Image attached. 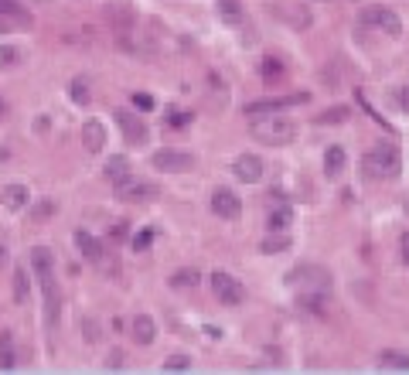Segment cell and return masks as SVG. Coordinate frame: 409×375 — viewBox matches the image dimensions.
<instances>
[{"label": "cell", "instance_id": "1", "mask_svg": "<svg viewBox=\"0 0 409 375\" xmlns=\"http://www.w3.org/2000/svg\"><path fill=\"white\" fill-rule=\"evenodd\" d=\"M365 174L372 178V181H392V178H399V171H403V157H399V150L392 147V143H375L368 154H365Z\"/></svg>", "mask_w": 409, "mask_h": 375}, {"label": "cell", "instance_id": "2", "mask_svg": "<svg viewBox=\"0 0 409 375\" xmlns=\"http://www.w3.org/2000/svg\"><path fill=\"white\" fill-rule=\"evenodd\" d=\"M31 269L45 287V300H48V321L58 318V290H55V253L48 246H34L31 249Z\"/></svg>", "mask_w": 409, "mask_h": 375}, {"label": "cell", "instance_id": "3", "mask_svg": "<svg viewBox=\"0 0 409 375\" xmlns=\"http://www.w3.org/2000/svg\"><path fill=\"white\" fill-rule=\"evenodd\" d=\"M253 136L259 140V143H277V147H283V143H293L297 140V123L293 120H286V116H259V120H253Z\"/></svg>", "mask_w": 409, "mask_h": 375}, {"label": "cell", "instance_id": "4", "mask_svg": "<svg viewBox=\"0 0 409 375\" xmlns=\"http://www.w3.org/2000/svg\"><path fill=\"white\" fill-rule=\"evenodd\" d=\"M290 283L300 287V294H331V273L317 263H300L290 269Z\"/></svg>", "mask_w": 409, "mask_h": 375}, {"label": "cell", "instance_id": "5", "mask_svg": "<svg viewBox=\"0 0 409 375\" xmlns=\"http://www.w3.org/2000/svg\"><path fill=\"white\" fill-rule=\"evenodd\" d=\"M212 294L219 297V304H226V307H239V304L246 300V287H242L232 273L215 269V273H212Z\"/></svg>", "mask_w": 409, "mask_h": 375}, {"label": "cell", "instance_id": "6", "mask_svg": "<svg viewBox=\"0 0 409 375\" xmlns=\"http://www.w3.org/2000/svg\"><path fill=\"white\" fill-rule=\"evenodd\" d=\"M361 24L365 27H375V31H385V34H403V21L389 10V7H379V3H368L361 7Z\"/></svg>", "mask_w": 409, "mask_h": 375}, {"label": "cell", "instance_id": "7", "mask_svg": "<svg viewBox=\"0 0 409 375\" xmlns=\"http://www.w3.org/2000/svg\"><path fill=\"white\" fill-rule=\"evenodd\" d=\"M151 164L157 171H167V174H184V171H191L195 167V157L188 154V150H174V147H164V150H157L151 157Z\"/></svg>", "mask_w": 409, "mask_h": 375}, {"label": "cell", "instance_id": "8", "mask_svg": "<svg viewBox=\"0 0 409 375\" xmlns=\"http://www.w3.org/2000/svg\"><path fill=\"white\" fill-rule=\"evenodd\" d=\"M113 116H116V127H120V134L127 136V143H147V123L137 116V113H130V109H113Z\"/></svg>", "mask_w": 409, "mask_h": 375}, {"label": "cell", "instance_id": "9", "mask_svg": "<svg viewBox=\"0 0 409 375\" xmlns=\"http://www.w3.org/2000/svg\"><path fill=\"white\" fill-rule=\"evenodd\" d=\"M212 212L219 215V218H226V222H235L242 215V201H239V194L229 191V188H215L212 191Z\"/></svg>", "mask_w": 409, "mask_h": 375}, {"label": "cell", "instance_id": "10", "mask_svg": "<svg viewBox=\"0 0 409 375\" xmlns=\"http://www.w3.org/2000/svg\"><path fill=\"white\" fill-rule=\"evenodd\" d=\"M116 198H120V201H127V205L147 201V198H153V185H147V181H140V178H133V174H130L127 181H120V185H116Z\"/></svg>", "mask_w": 409, "mask_h": 375}, {"label": "cell", "instance_id": "11", "mask_svg": "<svg viewBox=\"0 0 409 375\" xmlns=\"http://www.w3.org/2000/svg\"><path fill=\"white\" fill-rule=\"evenodd\" d=\"M307 96L300 92V96H286V99H259V103H249L246 106V116L249 120H259V116H273L277 109H283V106H297V103H304Z\"/></svg>", "mask_w": 409, "mask_h": 375}, {"label": "cell", "instance_id": "12", "mask_svg": "<svg viewBox=\"0 0 409 375\" xmlns=\"http://www.w3.org/2000/svg\"><path fill=\"white\" fill-rule=\"evenodd\" d=\"M232 174L239 181H246V185H256L263 178V161L256 154H242V157H235V164H232Z\"/></svg>", "mask_w": 409, "mask_h": 375}, {"label": "cell", "instance_id": "13", "mask_svg": "<svg viewBox=\"0 0 409 375\" xmlns=\"http://www.w3.org/2000/svg\"><path fill=\"white\" fill-rule=\"evenodd\" d=\"M106 21L113 31H130L133 27V10H130L127 0H113V3H106Z\"/></svg>", "mask_w": 409, "mask_h": 375}, {"label": "cell", "instance_id": "14", "mask_svg": "<svg viewBox=\"0 0 409 375\" xmlns=\"http://www.w3.org/2000/svg\"><path fill=\"white\" fill-rule=\"evenodd\" d=\"M102 143H106V127H102L99 120H85L82 123V147L89 154H99Z\"/></svg>", "mask_w": 409, "mask_h": 375}, {"label": "cell", "instance_id": "15", "mask_svg": "<svg viewBox=\"0 0 409 375\" xmlns=\"http://www.w3.org/2000/svg\"><path fill=\"white\" fill-rule=\"evenodd\" d=\"M72 239H76V249L85 256V260H92V263H99V260H102V249H106V246H102L92 232H82V229H78Z\"/></svg>", "mask_w": 409, "mask_h": 375}, {"label": "cell", "instance_id": "16", "mask_svg": "<svg viewBox=\"0 0 409 375\" xmlns=\"http://www.w3.org/2000/svg\"><path fill=\"white\" fill-rule=\"evenodd\" d=\"M102 174H106V181L120 185V181H127L133 171H130V161L123 157V154H113V157L106 161V167H102Z\"/></svg>", "mask_w": 409, "mask_h": 375}, {"label": "cell", "instance_id": "17", "mask_svg": "<svg viewBox=\"0 0 409 375\" xmlns=\"http://www.w3.org/2000/svg\"><path fill=\"white\" fill-rule=\"evenodd\" d=\"M0 201H4V208L21 212V208H27V188L25 185H7L4 191H0Z\"/></svg>", "mask_w": 409, "mask_h": 375}, {"label": "cell", "instance_id": "18", "mask_svg": "<svg viewBox=\"0 0 409 375\" xmlns=\"http://www.w3.org/2000/svg\"><path fill=\"white\" fill-rule=\"evenodd\" d=\"M130 334H133V341H137V345H151L153 334H157V324H153V318H147V314H137Z\"/></svg>", "mask_w": 409, "mask_h": 375}, {"label": "cell", "instance_id": "19", "mask_svg": "<svg viewBox=\"0 0 409 375\" xmlns=\"http://www.w3.org/2000/svg\"><path fill=\"white\" fill-rule=\"evenodd\" d=\"M345 167H348L345 147H328V154H324V174H328V178H338Z\"/></svg>", "mask_w": 409, "mask_h": 375}, {"label": "cell", "instance_id": "20", "mask_svg": "<svg viewBox=\"0 0 409 375\" xmlns=\"http://www.w3.org/2000/svg\"><path fill=\"white\" fill-rule=\"evenodd\" d=\"M18 365V351H14V334L0 331V369H14Z\"/></svg>", "mask_w": 409, "mask_h": 375}, {"label": "cell", "instance_id": "21", "mask_svg": "<svg viewBox=\"0 0 409 375\" xmlns=\"http://www.w3.org/2000/svg\"><path fill=\"white\" fill-rule=\"evenodd\" d=\"M27 297H31V280H27V269L25 267H14V304L25 307Z\"/></svg>", "mask_w": 409, "mask_h": 375}, {"label": "cell", "instance_id": "22", "mask_svg": "<svg viewBox=\"0 0 409 375\" xmlns=\"http://www.w3.org/2000/svg\"><path fill=\"white\" fill-rule=\"evenodd\" d=\"M379 369L409 372V355H406V351H382V355H379Z\"/></svg>", "mask_w": 409, "mask_h": 375}, {"label": "cell", "instance_id": "23", "mask_svg": "<svg viewBox=\"0 0 409 375\" xmlns=\"http://www.w3.org/2000/svg\"><path fill=\"white\" fill-rule=\"evenodd\" d=\"M219 17L229 21V24H239L242 21V3L239 0H219Z\"/></svg>", "mask_w": 409, "mask_h": 375}, {"label": "cell", "instance_id": "24", "mask_svg": "<svg viewBox=\"0 0 409 375\" xmlns=\"http://www.w3.org/2000/svg\"><path fill=\"white\" fill-rule=\"evenodd\" d=\"M290 222H293V212H290V208H277V212H270V218H266L270 232H283Z\"/></svg>", "mask_w": 409, "mask_h": 375}, {"label": "cell", "instance_id": "25", "mask_svg": "<svg viewBox=\"0 0 409 375\" xmlns=\"http://www.w3.org/2000/svg\"><path fill=\"white\" fill-rule=\"evenodd\" d=\"M21 58H25V52H21V48L4 45V48H0V69H14V65H21Z\"/></svg>", "mask_w": 409, "mask_h": 375}, {"label": "cell", "instance_id": "26", "mask_svg": "<svg viewBox=\"0 0 409 375\" xmlns=\"http://www.w3.org/2000/svg\"><path fill=\"white\" fill-rule=\"evenodd\" d=\"M266 256H277V253H286L290 249V239L286 236H270V239H263V246H259Z\"/></svg>", "mask_w": 409, "mask_h": 375}, {"label": "cell", "instance_id": "27", "mask_svg": "<svg viewBox=\"0 0 409 375\" xmlns=\"http://www.w3.org/2000/svg\"><path fill=\"white\" fill-rule=\"evenodd\" d=\"M51 215H55V201L45 198V201H38V205L31 208V222H38V225H41V222H48Z\"/></svg>", "mask_w": 409, "mask_h": 375}, {"label": "cell", "instance_id": "28", "mask_svg": "<svg viewBox=\"0 0 409 375\" xmlns=\"http://www.w3.org/2000/svg\"><path fill=\"white\" fill-rule=\"evenodd\" d=\"M198 280H202L198 269H178L171 283H174V287H198Z\"/></svg>", "mask_w": 409, "mask_h": 375}, {"label": "cell", "instance_id": "29", "mask_svg": "<svg viewBox=\"0 0 409 375\" xmlns=\"http://www.w3.org/2000/svg\"><path fill=\"white\" fill-rule=\"evenodd\" d=\"M280 76H283L280 58H266V62H263V79H266V82H273V79H280Z\"/></svg>", "mask_w": 409, "mask_h": 375}, {"label": "cell", "instance_id": "30", "mask_svg": "<svg viewBox=\"0 0 409 375\" xmlns=\"http://www.w3.org/2000/svg\"><path fill=\"white\" fill-rule=\"evenodd\" d=\"M164 369H167V372H181V369H191V358H188V355H174V358H167V362H164Z\"/></svg>", "mask_w": 409, "mask_h": 375}, {"label": "cell", "instance_id": "31", "mask_svg": "<svg viewBox=\"0 0 409 375\" xmlns=\"http://www.w3.org/2000/svg\"><path fill=\"white\" fill-rule=\"evenodd\" d=\"M348 120V109L345 106H338L331 109V113H324V116H317V123H345Z\"/></svg>", "mask_w": 409, "mask_h": 375}, {"label": "cell", "instance_id": "32", "mask_svg": "<svg viewBox=\"0 0 409 375\" xmlns=\"http://www.w3.org/2000/svg\"><path fill=\"white\" fill-rule=\"evenodd\" d=\"M72 99H76V103H89V89H85V82L82 79L72 82Z\"/></svg>", "mask_w": 409, "mask_h": 375}, {"label": "cell", "instance_id": "33", "mask_svg": "<svg viewBox=\"0 0 409 375\" xmlns=\"http://www.w3.org/2000/svg\"><path fill=\"white\" fill-rule=\"evenodd\" d=\"M0 14H21L18 0H0Z\"/></svg>", "mask_w": 409, "mask_h": 375}, {"label": "cell", "instance_id": "34", "mask_svg": "<svg viewBox=\"0 0 409 375\" xmlns=\"http://www.w3.org/2000/svg\"><path fill=\"white\" fill-rule=\"evenodd\" d=\"M123 365V351H113L109 358H106V369H120Z\"/></svg>", "mask_w": 409, "mask_h": 375}, {"label": "cell", "instance_id": "35", "mask_svg": "<svg viewBox=\"0 0 409 375\" xmlns=\"http://www.w3.org/2000/svg\"><path fill=\"white\" fill-rule=\"evenodd\" d=\"M151 239H153V232H140V236L133 239V246H137V249H147V246H151Z\"/></svg>", "mask_w": 409, "mask_h": 375}, {"label": "cell", "instance_id": "36", "mask_svg": "<svg viewBox=\"0 0 409 375\" xmlns=\"http://www.w3.org/2000/svg\"><path fill=\"white\" fill-rule=\"evenodd\" d=\"M188 120H191V113H174V116H171V123H174V127H184Z\"/></svg>", "mask_w": 409, "mask_h": 375}, {"label": "cell", "instance_id": "37", "mask_svg": "<svg viewBox=\"0 0 409 375\" xmlns=\"http://www.w3.org/2000/svg\"><path fill=\"white\" fill-rule=\"evenodd\" d=\"M399 246H403V263H409V232H403V239H399Z\"/></svg>", "mask_w": 409, "mask_h": 375}, {"label": "cell", "instance_id": "38", "mask_svg": "<svg viewBox=\"0 0 409 375\" xmlns=\"http://www.w3.org/2000/svg\"><path fill=\"white\" fill-rule=\"evenodd\" d=\"M133 103L140 109H151V96H133Z\"/></svg>", "mask_w": 409, "mask_h": 375}, {"label": "cell", "instance_id": "39", "mask_svg": "<svg viewBox=\"0 0 409 375\" xmlns=\"http://www.w3.org/2000/svg\"><path fill=\"white\" fill-rule=\"evenodd\" d=\"M399 103H403V109H406V113H409V85H406V89H403V92H399Z\"/></svg>", "mask_w": 409, "mask_h": 375}, {"label": "cell", "instance_id": "40", "mask_svg": "<svg viewBox=\"0 0 409 375\" xmlns=\"http://www.w3.org/2000/svg\"><path fill=\"white\" fill-rule=\"evenodd\" d=\"M0 109H4V106H0Z\"/></svg>", "mask_w": 409, "mask_h": 375}]
</instances>
